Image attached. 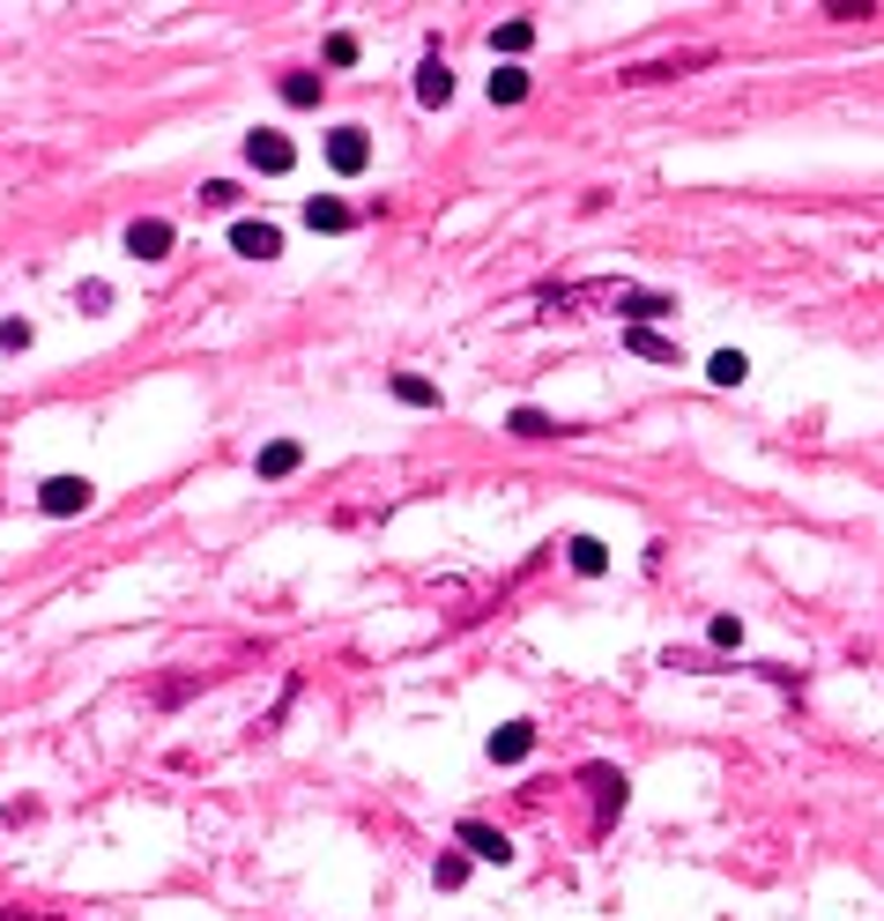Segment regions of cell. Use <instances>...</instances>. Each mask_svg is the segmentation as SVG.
Listing matches in <instances>:
<instances>
[{
  "label": "cell",
  "mask_w": 884,
  "mask_h": 921,
  "mask_svg": "<svg viewBox=\"0 0 884 921\" xmlns=\"http://www.w3.org/2000/svg\"><path fill=\"white\" fill-rule=\"evenodd\" d=\"M536 297H543L550 312H625L631 328H647L654 312H676V297L639 291V283H625V275H588V283H543Z\"/></svg>",
  "instance_id": "obj_1"
},
{
  "label": "cell",
  "mask_w": 884,
  "mask_h": 921,
  "mask_svg": "<svg viewBox=\"0 0 884 921\" xmlns=\"http://www.w3.org/2000/svg\"><path fill=\"white\" fill-rule=\"evenodd\" d=\"M38 505L52 513V520H75V513L97 505V483H89V476H45V483H38Z\"/></svg>",
  "instance_id": "obj_2"
},
{
  "label": "cell",
  "mask_w": 884,
  "mask_h": 921,
  "mask_svg": "<svg viewBox=\"0 0 884 921\" xmlns=\"http://www.w3.org/2000/svg\"><path fill=\"white\" fill-rule=\"evenodd\" d=\"M580 781L594 788V833H610V818L625 810V773L617 765H580Z\"/></svg>",
  "instance_id": "obj_3"
},
{
  "label": "cell",
  "mask_w": 884,
  "mask_h": 921,
  "mask_svg": "<svg viewBox=\"0 0 884 921\" xmlns=\"http://www.w3.org/2000/svg\"><path fill=\"white\" fill-rule=\"evenodd\" d=\"M454 839H462L468 862H499V870L513 862V839H505L499 825H483V818H462V833H454Z\"/></svg>",
  "instance_id": "obj_4"
},
{
  "label": "cell",
  "mask_w": 884,
  "mask_h": 921,
  "mask_svg": "<svg viewBox=\"0 0 884 921\" xmlns=\"http://www.w3.org/2000/svg\"><path fill=\"white\" fill-rule=\"evenodd\" d=\"M328 164H335L342 179H357V171L372 164V134H365V126H335V134H328Z\"/></svg>",
  "instance_id": "obj_5"
},
{
  "label": "cell",
  "mask_w": 884,
  "mask_h": 921,
  "mask_svg": "<svg viewBox=\"0 0 884 921\" xmlns=\"http://www.w3.org/2000/svg\"><path fill=\"white\" fill-rule=\"evenodd\" d=\"M246 164L253 171H268V179H283V171L297 164V149L275 134V126H260V134H246Z\"/></svg>",
  "instance_id": "obj_6"
},
{
  "label": "cell",
  "mask_w": 884,
  "mask_h": 921,
  "mask_svg": "<svg viewBox=\"0 0 884 921\" xmlns=\"http://www.w3.org/2000/svg\"><path fill=\"white\" fill-rule=\"evenodd\" d=\"M171 238H179V231H171L164 216H134V223H126V253H134V260H164Z\"/></svg>",
  "instance_id": "obj_7"
},
{
  "label": "cell",
  "mask_w": 884,
  "mask_h": 921,
  "mask_svg": "<svg viewBox=\"0 0 884 921\" xmlns=\"http://www.w3.org/2000/svg\"><path fill=\"white\" fill-rule=\"evenodd\" d=\"M691 67H714V52L699 45V52H676V60H647V67H625L617 83H676V75H691Z\"/></svg>",
  "instance_id": "obj_8"
},
{
  "label": "cell",
  "mask_w": 884,
  "mask_h": 921,
  "mask_svg": "<svg viewBox=\"0 0 884 921\" xmlns=\"http://www.w3.org/2000/svg\"><path fill=\"white\" fill-rule=\"evenodd\" d=\"M231 253H246V260H275V253H283V231H275V223H231Z\"/></svg>",
  "instance_id": "obj_9"
},
{
  "label": "cell",
  "mask_w": 884,
  "mask_h": 921,
  "mask_svg": "<svg viewBox=\"0 0 884 921\" xmlns=\"http://www.w3.org/2000/svg\"><path fill=\"white\" fill-rule=\"evenodd\" d=\"M417 105H431V112L454 105V67H446V60H423L417 67Z\"/></svg>",
  "instance_id": "obj_10"
},
{
  "label": "cell",
  "mask_w": 884,
  "mask_h": 921,
  "mask_svg": "<svg viewBox=\"0 0 884 921\" xmlns=\"http://www.w3.org/2000/svg\"><path fill=\"white\" fill-rule=\"evenodd\" d=\"M625 349L647 365H676V335H662V328H625Z\"/></svg>",
  "instance_id": "obj_11"
},
{
  "label": "cell",
  "mask_w": 884,
  "mask_h": 921,
  "mask_svg": "<svg viewBox=\"0 0 884 921\" xmlns=\"http://www.w3.org/2000/svg\"><path fill=\"white\" fill-rule=\"evenodd\" d=\"M528 751H536V728H528V721H505L499 736H491V758H499V765H520Z\"/></svg>",
  "instance_id": "obj_12"
},
{
  "label": "cell",
  "mask_w": 884,
  "mask_h": 921,
  "mask_svg": "<svg viewBox=\"0 0 884 921\" xmlns=\"http://www.w3.org/2000/svg\"><path fill=\"white\" fill-rule=\"evenodd\" d=\"M297 461H305L297 439H268V446H260V476H268V483H283V476H297Z\"/></svg>",
  "instance_id": "obj_13"
},
{
  "label": "cell",
  "mask_w": 884,
  "mask_h": 921,
  "mask_svg": "<svg viewBox=\"0 0 884 921\" xmlns=\"http://www.w3.org/2000/svg\"><path fill=\"white\" fill-rule=\"evenodd\" d=\"M305 223H312V231H349L357 216H349V201H335V194H312V201H305Z\"/></svg>",
  "instance_id": "obj_14"
},
{
  "label": "cell",
  "mask_w": 884,
  "mask_h": 921,
  "mask_svg": "<svg viewBox=\"0 0 884 921\" xmlns=\"http://www.w3.org/2000/svg\"><path fill=\"white\" fill-rule=\"evenodd\" d=\"M386 386H394V402H409V409H439V386H431L423 372H394Z\"/></svg>",
  "instance_id": "obj_15"
},
{
  "label": "cell",
  "mask_w": 884,
  "mask_h": 921,
  "mask_svg": "<svg viewBox=\"0 0 884 921\" xmlns=\"http://www.w3.org/2000/svg\"><path fill=\"white\" fill-rule=\"evenodd\" d=\"M565 557H573V573H588V580H602V573H610V550L594 543V536H573V543H565Z\"/></svg>",
  "instance_id": "obj_16"
},
{
  "label": "cell",
  "mask_w": 884,
  "mask_h": 921,
  "mask_svg": "<svg viewBox=\"0 0 884 921\" xmlns=\"http://www.w3.org/2000/svg\"><path fill=\"white\" fill-rule=\"evenodd\" d=\"M491 45H499L505 60H520V52L536 45V23H528V15H513V23H499V30H491Z\"/></svg>",
  "instance_id": "obj_17"
},
{
  "label": "cell",
  "mask_w": 884,
  "mask_h": 921,
  "mask_svg": "<svg viewBox=\"0 0 884 921\" xmlns=\"http://www.w3.org/2000/svg\"><path fill=\"white\" fill-rule=\"evenodd\" d=\"M505 431H513V439H557L565 423L543 417V409H513V417H505Z\"/></svg>",
  "instance_id": "obj_18"
},
{
  "label": "cell",
  "mask_w": 884,
  "mask_h": 921,
  "mask_svg": "<svg viewBox=\"0 0 884 921\" xmlns=\"http://www.w3.org/2000/svg\"><path fill=\"white\" fill-rule=\"evenodd\" d=\"M520 97H528V67H513V60H505L499 75H491V105H520Z\"/></svg>",
  "instance_id": "obj_19"
},
{
  "label": "cell",
  "mask_w": 884,
  "mask_h": 921,
  "mask_svg": "<svg viewBox=\"0 0 884 921\" xmlns=\"http://www.w3.org/2000/svg\"><path fill=\"white\" fill-rule=\"evenodd\" d=\"M707 379H714V386H744V379H751V357H744V349H721L714 365H707Z\"/></svg>",
  "instance_id": "obj_20"
},
{
  "label": "cell",
  "mask_w": 884,
  "mask_h": 921,
  "mask_svg": "<svg viewBox=\"0 0 884 921\" xmlns=\"http://www.w3.org/2000/svg\"><path fill=\"white\" fill-rule=\"evenodd\" d=\"M320 75H283V105H297V112H312V105H320Z\"/></svg>",
  "instance_id": "obj_21"
},
{
  "label": "cell",
  "mask_w": 884,
  "mask_h": 921,
  "mask_svg": "<svg viewBox=\"0 0 884 921\" xmlns=\"http://www.w3.org/2000/svg\"><path fill=\"white\" fill-rule=\"evenodd\" d=\"M431 877H439V892H462V877H468V855H439V862H431Z\"/></svg>",
  "instance_id": "obj_22"
},
{
  "label": "cell",
  "mask_w": 884,
  "mask_h": 921,
  "mask_svg": "<svg viewBox=\"0 0 884 921\" xmlns=\"http://www.w3.org/2000/svg\"><path fill=\"white\" fill-rule=\"evenodd\" d=\"M186 691H201V676H164V684H157V691H149V699H157V707H179V699H186Z\"/></svg>",
  "instance_id": "obj_23"
},
{
  "label": "cell",
  "mask_w": 884,
  "mask_h": 921,
  "mask_svg": "<svg viewBox=\"0 0 884 921\" xmlns=\"http://www.w3.org/2000/svg\"><path fill=\"white\" fill-rule=\"evenodd\" d=\"M231 201H238V186H231V179H209V186H201V209H231Z\"/></svg>",
  "instance_id": "obj_24"
},
{
  "label": "cell",
  "mask_w": 884,
  "mask_h": 921,
  "mask_svg": "<svg viewBox=\"0 0 884 921\" xmlns=\"http://www.w3.org/2000/svg\"><path fill=\"white\" fill-rule=\"evenodd\" d=\"M349 60H357V38L335 30V38H328V67H349Z\"/></svg>",
  "instance_id": "obj_25"
},
{
  "label": "cell",
  "mask_w": 884,
  "mask_h": 921,
  "mask_svg": "<svg viewBox=\"0 0 884 921\" xmlns=\"http://www.w3.org/2000/svg\"><path fill=\"white\" fill-rule=\"evenodd\" d=\"M707 639H714V647H744V625H736V617H714Z\"/></svg>",
  "instance_id": "obj_26"
},
{
  "label": "cell",
  "mask_w": 884,
  "mask_h": 921,
  "mask_svg": "<svg viewBox=\"0 0 884 921\" xmlns=\"http://www.w3.org/2000/svg\"><path fill=\"white\" fill-rule=\"evenodd\" d=\"M0 349H30V320H0Z\"/></svg>",
  "instance_id": "obj_27"
},
{
  "label": "cell",
  "mask_w": 884,
  "mask_h": 921,
  "mask_svg": "<svg viewBox=\"0 0 884 921\" xmlns=\"http://www.w3.org/2000/svg\"><path fill=\"white\" fill-rule=\"evenodd\" d=\"M75 305H83V312H105V305H112V283H83V297H75Z\"/></svg>",
  "instance_id": "obj_28"
},
{
  "label": "cell",
  "mask_w": 884,
  "mask_h": 921,
  "mask_svg": "<svg viewBox=\"0 0 884 921\" xmlns=\"http://www.w3.org/2000/svg\"><path fill=\"white\" fill-rule=\"evenodd\" d=\"M0 921H38V914H0Z\"/></svg>",
  "instance_id": "obj_29"
}]
</instances>
